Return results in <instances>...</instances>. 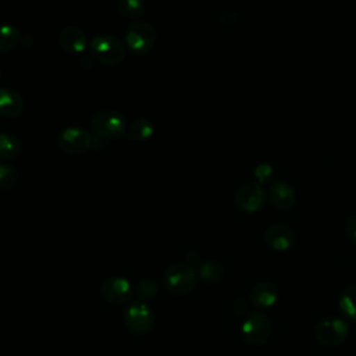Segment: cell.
Listing matches in <instances>:
<instances>
[{"label": "cell", "mask_w": 356, "mask_h": 356, "mask_svg": "<svg viewBox=\"0 0 356 356\" xmlns=\"http://www.w3.org/2000/svg\"><path fill=\"white\" fill-rule=\"evenodd\" d=\"M90 125L93 132L103 139H120L125 135L127 131V121L124 115L110 110L96 113Z\"/></svg>", "instance_id": "cell-1"}, {"label": "cell", "mask_w": 356, "mask_h": 356, "mask_svg": "<svg viewBox=\"0 0 356 356\" xmlns=\"http://www.w3.org/2000/svg\"><path fill=\"white\" fill-rule=\"evenodd\" d=\"M196 284V274L186 263H175L164 273V285L174 295L189 293Z\"/></svg>", "instance_id": "cell-2"}, {"label": "cell", "mask_w": 356, "mask_h": 356, "mask_svg": "<svg viewBox=\"0 0 356 356\" xmlns=\"http://www.w3.org/2000/svg\"><path fill=\"white\" fill-rule=\"evenodd\" d=\"M90 50L93 56L104 64L117 65L125 57L122 43L111 35H97L90 40Z\"/></svg>", "instance_id": "cell-3"}, {"label": "cell", "mask_w": 356, "mask_h": 356, "mask_svg": "<svg viewBox=\"0 0 356 356\" xmlns=\"http://www.w3.org/2000/svg\"><path fill=\"white\" fill-rule=\"evenodd\" d=\"M156 29L143 21L135 22L128 28L125 42L131 53L134 54H146L150 51L156 43Z\"/></svg>", "instance_id": "cell-4"}, {"label": "cell", "mask_w": 356, "mask_h": 356, "mask_svg": "<svg viewBox=\"0 0 356 356\" xmlns=\"http://www.w3.org/2000/svg\"><path fill=\"white\" fill-rule=\"evenodd\" d=\"M271 335V321L263 312L252 313L242 324L243 339L254 346H260L268 341Z\"/></svg>", "instance_id": "cell-5"}, {"label": "cell", "mask_w": 356, "mask_h": 356, "mask_svg": "<svg viewBox=\"0 0 356 356\" xmlns=\"http://www.w3.org/2000/svg\"><path fill=\"white\" fill-rule=\"evenodd\" d=\"M349 334L348 324L338 317H330L321 320L314 330V337L321 345H339Z\"/></svg>", "instance_id": "cell-6"}, {"label": "cell", "mask_w": 356, "mask_h": 356, "mask_svg": "<svg viewBox=\"0 0 356 356\" xmlns=\"http://www.w3.org/2000/svg\"><path fill=\"white\" fill-rule=\"evenodd\" d=\"M124 321L129 331L143 335L153 327L154 316L152 309L145 302H134L127 307Z\"/></svg>", "instance_id": "cell-7"}, {"label": "cell", "mask_w": 356, "mask_h": 356, "mask_svg": "<svg viewBox=\"0 0 356 356\" xmlns=\"http://www.w3.org/2000/svg\"><path fill=\"white\" fill-rule=\"evenodd\" d=\"M95 136L79 127H68L58 136V146L65 153H82L93 147Z\"/></svg>", "instance_id": "cell-8"}, {"label": "cell", "mask_w": 356, "mask_h": 356, "mask_svg": "<svg viewBox=\"0 0 356 356\" xmlns=\"http://www.w3.org/2000/svg\"><path fill=\"white\" fill-rule=\"evenodd\" d=\"M266 191L260 184H246L235 192V204L246 213L257 211L266 202Z\"/></svg>", "instance_id": "cell-9"}, {"label": "cell", "mask_w": 356, "mask_h": 356, "mask_svg": "<svg viewBox=\"0 0 356 356\" xmlns=\"http://www.w3.org/2000/svg\"><path fill=\"white\" fill-rule=\"evenodd\" d=\"M264 241L271 249L277 252H284L293 245L295 234L289 225L273 224L266 229Z\"/></svg>", "instance_id": "cell-10"}, {"label": "cell", "mask_w": 356, "mask_h": 356, "mask_svg": "<svg viewBox=\"0 0 356 356\" xmlns=\"http://www.w3.org/2000/svg\"><path fill=\"white\" fill-rule=\"evenodd\" d=\"M102 295L111 303H124L132 295L131 284L122 277H111L102 285Z\"/></svg>", "instance_id": "cell-11"}, {"label": "cell", "mask_w": 356, "mask_h": 356, "mask_svg": "<svg viewBox=\"0 0 356 356\" xmlns=\"http://www.w3.org/2000/svg\"><path fill=\"white\" fill-rule=\"evenodd\" d=\"M249 299L250 302L260 307V309H266L273 306L277 299H278V289L273 282L268 281H263L256 284L249 293Z\"/></svg>", "instance_id": "cell-12"}, {"label": "cell", "mask_w": 356, "mask_h": 356, "mask_svg": "<svg viewBox=\"0 0 356 356\" xmlns=\"http://www.w3.org/2000/svg\"><path fill=\"white\" fill-rule=\"evenodd\" d=\"M268 197H270L271 203L281 210L291 209L296 200L295 191L292 189V186H289L284 181H277L270 186Z\"/></svg>", "instance_id": "cell-13"}, {"label": "cell", "mask_w": 356, "mask_h": 356, "mask_svg": "<svg viewBox=\"0 0 356 356\" xmlns=\"http://www.w3.org/2000/svg\"><path fill=\"white\" fill-rule=\"evenodd\" d=\"M60 46L68 53H82L86 46V36L76 26H65L58 35Z\"/></svg>", "instance_id": "cell-14"}, {"label": "cell", "mask_w": 356, "mask_h": 356, "mask_svg": "<svg viewBox=\"0 0 356 356\" xmlns=\"http://www.w3.org/2000/svg\"><path fill=\"white\" fill-rule=\"evenodd\" d=\"M24 111V99L11 89H0V115L15 118Z\"/></svg>", "instance_id": "cell-15"}, {"label": "cell", "mask_w": 356, "mask_h": 356, "mask_svg": "<svg viewBox=\"0 0 356 356\" xmlns=\"http://www.w3.org/2000/svg\"><path fill=\"white\" fill-rule=\"evenodd\" d=\"M339 310L350 320H356V284L345 286L338 302Z\"/></svg>", "instance_id": "cell-16"}, {"label": "cell", "mask_w": 356, "mask_h": 356, "mask_svg": "<svg viewBox=\"0 0 356 356\" xmlns=\"http://www.w3.org/2000/svg\"><path fill=\"white\" fill-rule=\"evenodd\" d=\"M199 275L207 284H217L224 275V267L216 260H207L200 264Z\"/></svg>", "instance_id": "cell-17"}, {"label": "cell", "mask_w": 356, "mask_h": 356, "mask_svg": "<svg viewBox=\"0 0 356 356\" xmlns=\"http://www.w3.org/2000/svg\"><path fill=\"white\" fill-rule=\"evenodd\" d=\"M21 143L10 134H0V159L10 160L19 154Z\"/></svg>", "instance_id": "cell-18"}, {"label": "cell", "mask_w": 356, "mask_h": 356, "mask_svg": "<svg viewBox=\"0 0 356 356\" xmlns=\"http://www.w3.org/2000/svg\"><path fill=\"white\" fill-rule=\"evenodd\" d=\"M19 39H21V36L15 26L0 25V53L13 50L18 44Z\"/></svg>", "instance_id": "cell-19"}, {"label": "cell", "mask_w": 356, "mask_h": 356, "mask_svg": "<svg viewBox=\"0 0 356 356\" xmlns=\"http://www.w3.org/2000/svg\"><path fill=\"white\" fill-rule=\"evenodd\" d=\"M153 135V125L146 118H138L132 122L129 129V138L135 142H143Z\"/></svg>", "instance_id": "cell-20"}, {"label": "cell", "mask_w": 356, "mask_h": 356, "mask_svg": "<svg viewBox=\"0 0 356 356\" xmlns=\"http://www.w3.org/2000/svg\"><path fill=\"white\" fill-rule=\"evenodd\" d=\"M117 10L127 18H138L143 14V0H118Z\"/></svg>", "instance_id": "cell-21"}, {"label": "cell", "mask_w": 356, "mask_h": 356, "mask_svg": "<svg viewBox=\"0 0 356 356\" xmlns=\"http://www.w3.org/2000/svg\"><path fill=\"white\" fill-rule=\"evenodd\" d=\"M17 182L15 171L6 164H0V189H11Z\"/></svg>", "instance_id": "cell-22"}, {"label": "cell", "mask_w": 356, "mask_h": 356, "mask_svg": "<svg viewBox=\"0 0 356 356\" xmlns=\"http://www.w3.org/2000/svg\"><path fill=\"white\" fill-rule=\"evenodd\" d=\"M136 289H138L139 298L143 300L153 299L157 293V285L154 284V281H152L149 278H143L142 281H139Z\"/></svg>", "instance_id": "cell-23"}, {"label": "cell", "mask_w": 356, "mask_h": 356, "mask_svg": "<svg viewBox=\"0 0 356 356\" xmlns=\"http://www.w3.org/2000/svg\"><path fill=\"white\" fill-rule=\"evenodd\" d=\"M274 171H273V167L270 164H259L256 168H254V177L257 179V184H264V182H268L273 177Z\"/></svg>", "instance_id": "cell-24"}, {"label": "cell", "mask_w": 356, "mask_h": 356, "mask_svg": "<svg viewBox=\"0 0 356 356\" xmlns=\"http://www.w3.org/2000/svg\"><path fill=\"white\" fill-rule=\"evenodd\" d=\"M345 234L349 241L356 242V216H350L345 222Z\"/></svg>", "instance_id": "cell-25"}, {"label": "cell", "mask_w": 356, "mask_h": 356, "mask_svg": "<svg viewBox=\"0 0 356 356\" xmlns=\"http://www.w3.org/2000/svg\"><path fill=\"white\" fill-rule=\"evenodd\" d=\"M234 312L236 314H243L246 312V303H243L242 299H238L235 303H234Z\"/></svg>", "instance_id": "cell-26"}, {"label": "cell", "mask_w": 356, "mask_h": 356, "mask_svg": "<svg viewBox=\"0 0 356 356\" xmlns=\"http://www.w3.org/2000/svg\"><path fill=\"white\" fill-rule=\"evenodd\" d=\"M0 78H1V71H0Z\"/></svg>", "instance_id": "cell-27"}]
</instances>
